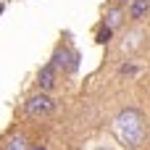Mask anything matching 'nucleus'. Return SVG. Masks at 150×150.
I'll return each mask as SVG.
<instances>
[{"mask_svg":"<svg viewBox=\"0 0 150 150\" xmlns=\"http://www.w3.org/2000/svg\"><path fill=\"white\" fill-rule=\"evenodd\" d=\"M119 3H127V0H119Z\"/></svg>","mask_w":150,"mask_h":150,"instance_id":"nucleus-11","label":"nucleus"},{"mask_svg":"<svg viewBox=\"0 0 150 150\" xmlns=\"http://www.w3.org/2000/svg\"><path fill=\"white\" fill-rule=\"evenodd\" d=\"M50 63H53L55 69H63V71H76V69H79V55L71 53L69 47H58Z\"/></svg>","mask_w":150,"mask_h":150,"instance_id":"nucleus-2","label":"nucleus"},{"mask_svg":"<svg viewBox=\"0 0 150 150\" xmlns=\"http://www.w3.org/2000/svg\"><path fill=\"white\" fill-rule=\"evenodd\" d=\"M34 150H45V145H37V148H34Z\"/></svg>","mask_w":150,"mask_h":150,"instance_id":"nucleus-9","label":"nucleus"},{"mask_svg":"<svg viewBox=\"0 0 150 150\" xmlns=\"http://www.w3.org/2000/svg\"><path fill=\"white\" fill-rule=\"evenodd\" d=\"M53 105H55L53 98L45 95V92H40V95H34V98L26 100V113H29V116H45V113L53 111Z\"/></svg>","mask_w":150,"mask_h":150,"instance_id":"nucleus-3","label":"nucleus"},{"mask_svg":"<svg viewBox=\"0 0 150 150\" xmlns=\"http://www.w3.org/2000/svg\"><path fill=\"white\" fill-rule=\"evenodd\" d=\"M111 34H113V29H111V26H103V29L98 32V37H95V40H98L100 45H105V42L111 40Z\"/></svg>","mask_w":150,"mask_h":150,"instance_id":"nucleus-8","label":"nucleus"},{"mask_svg":"<svg viewBox=\"0 0 150 150\" xmlns=\"http://www.w3.org/2000/svg\"><path fill=\"white\" fill-rule=\"evenodd\" d=\"M113 132L116 137L127 145V148H137L145 137V124H142V116L134 111V108H127L116 116L113 121Z\"/></svg>","mask_w":150,"mask_h":150,"instance_id":"nucleus-1","label":"nucleus"},{"mask_svg":"<svg viewBox=\"0 0 150 150\" xmlns=\"http://www.w3.org/2000/svg\"><path fill=\"white\" fill-rule=\"evenodd\" d=\"M119 24H121V11H119V8H111V11H108V16H105V26L116 29Z\"/></svg>","mask_w":150,"mask_h":150,"instance_id":"nucleus-7","label":"nucleus"},{"mask_svg":"<svg viewBox=\"0 0 150 150\" xmlns=\"http://www.w3.org/2000/svg\"><path fill=\"white\" fill-rule=\"evenodd\" d=\"M55 66L53 63H45L42 69H40V74H37V87H40V92H47V90H53L55 87Z\"/></svg>","mask_w":150,"mask_h":150,"instance_id":"nucleus-4","label":"nucleus"},{"mask_svg":"<svg viewBox=\"0 0 150 150\" xmlns=\"http://www.w3.org/2000/svg\"><path fill=\"white\" fill-rule=\"evenodd\" d=\"M148 8H150V0H132L129 13H132V18H145Z\"/></svg>","mask_w":150,"mask_h":150,"instance_id":"nucleus-5","label":"nucleus"},{"mask_svg":"<svg viewBox=\"0 0 150 150\" xmlns=\"http://www.w3.org/2000/svg\"><path fill=\"white\" fill-rule=\"evenodd\" d=\"M0 13H3V3H0Z\"/></svg>","mask_w":150,"mask_h":150,"instance_id":"nucleus-10","label":"nucleus"},{"mask_svg":"<svg viewBox=\"0 0 150 150\" xmlns=\"http://www.w3.org/2000/svg\"><path fill=\"white\" fill-rule=\"evenodd\" d=\"M3 150H29V145H26V137H24V134L11 137V140L3 145Z\"/></svg>","mask_w":150,"mask_h":150,"instance_id":"nucleus-6","label":"nucleus"}]
</instances>
